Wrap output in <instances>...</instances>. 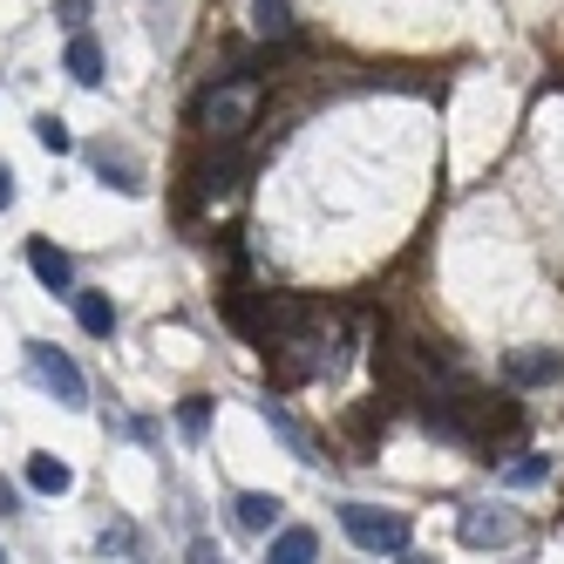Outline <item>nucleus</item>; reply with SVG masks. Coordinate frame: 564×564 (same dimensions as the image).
Segmentation results:
<instances>
[{
  "instance_id": "nucleus-2",
  "label": "nucleus",
  "mask_w": 564,
  "mask_h": 564,
  "mask_svg": "<svg viewBox=\"0 0 564 564\" xmlns=\"http://www.w3.org/2000/svg\"><path fill=\"white\" fill-rule=\"evenodd\" d=\"M28 360H34V375H42L62 401H68V409H83V401H89V381H83V368H75V360L55 347V340H34L28 347Z\"/></svg>"
},
{
  "instance_id": "nucleus-21",
  "label": "nucleus",
  "mask_w": 564,
  "mask_h": 564,
  "mask_svg": "<svg viewBox=\"0 0 564 564\" xmlns=\"http://www.w3.org/2000/svg\"><path fill=\"white\" fill-rule=\"evenodd\" d=\"M0 564H8V557H0Z\"/></svg>"
},
{
  "instance_id": "nucleus-4",
  "label": "nucleus",
  "mask_w": 564,
  "mask_h": 564,
  "mask_svg": "<svg viewBox=\"0 0 564 564\" xmlns=\"http://www.w3.org/2000/svg\"><path fill=\"white\" fill-rule=\"evenodd\" d=\"M89 164H96V177H102V184H116L123 197H137V191H143V171L130 164L123 150H109V143H102V150H89Z\"/></svg>"
},
{
  "instance_id": "nucleus-3",
  "label": "nucleus",
  "mask_w": 564,
  "mask_h": 564,
  "mask_svg": "<svg viewBox=\"0 0 564 564\" xmlns=\"http://www.w3.org/2000/svg\"><path fill=\"white\" fill-rule=\"evenodd\" d=\"M28 272L42 279L48 293H75V265H68V252L48 246V238H34V246H28Z\"/></svg>"
},
{
  "instance_id": "nucleus-9",
  "label": "nucleus",
  "mask_w": 564,
  "mask_h": 564,
  "mask_svg": "<svg viewBox=\"0 0 564 564\" xmlns=\"http://www.w3.org/2000/svg\"><path fill=\"white\" fill-rule=\"evenodd\" d=\"M231 510H238V523H246V531H272L286 503H279V497H265V490H246V497H238Z\"/></svg>"
},
{
  "instance_id": "nucleus-20",
  "label": "nucleus",
  "mask_w": 564,
  "mask_h": 564,
  "mask_svg": "<svg viewBox=\"0 0 564 564\" xmlns=\"http://www.w3.org/2000/svg\"><path fill=\"white\" fill-rule=\"evenodd\" d=\"M409 564H429V557H409Z\"/></svg>"
},
{
  "instance_id": "nucleus-7",
  "label": "nucleus",
  "mask_w": 564,
  "mask_h": 564,
  "mask_svg": "<svg viewBox=\"0 0 564 564\" xmlns=\"http://www.w3.org/2000/svg\"><path fill=\"white\" fill-rule=\"evenodd\" d=\"M75 319H83V334H96V340L116 334V306H109V293H75Z\"/></svg>"
},
{
  "instance_id": "nucleus-10",
  "label": "nucleus",
  "mask_w": 564,
  "mask_h": 564,
  "mask_svg": "<svg viewBox=\"0 0 564 564\" xmlns=\"http://www.w3.org/2000/svg\"><path fill=\"white\" fill-rule=\"evenodd\" d=\"M68 75H75L83 89H96V83H102V48L89 42V34H75V42H68Z\"/></svg>"
},
{
  "instance_id": "nucleus-15",
  "label": "nucleus",
  "mask_w": 564,
  "mask_h": 564,
  "mask_svg": "<svg viewBox=\"0 0 564 564\" xmlns=\"http://www.w3.org/2000/svg\"><path fill=\"white\" fill-rule=\"evenodd\" d=\"M259 28L265 34H286V0H259Z\"/></svg>"
},
{
  "instance_id": "nucleus-14",
  "label": "nucleus",
  "mask_w": 564,
  "mask_h": 564,
  "mask_svg": "<svg viewBox=\"0 0 564 564\" xmlns=\"http://www.w3.org/2000/svg\"><path fill=\"white\" fill-rule=\"evenodd\" d=\"M34 137H42V150H75V137H68V123H62V116H34Z\"/></svg>"
},
{
  "instance_id": "nucleus-16",
  "label": "nucleus",
  "mask_w": 564,
  "mask_h": 564,
  "mask_svg": "<svg viewBox=\"0 0 564 564\" xmlns=\"http://www.w3.org/2000/svg\"><path fill=\"white\" fill-rule=\"evenodd\" d=\"M55 14H62V21H83V14H89V0H55Z\"/></svg>"
},
{
  "instance_id": "nucleus-19",
  "label": "nucleus",
  "mask_w": 564,
  "mask_h": 564,
  "mask_svg": "<svg viewBox=\"0 0 564 564\" xmlns=\"http://www.w3.org/2000/svg\"><path fill=\"white\" fill-rule=\"evenodd\" d=\"M14 503H21V497H14V482H0V517H8Z\"/></svg>"
},
{
  "instance_id": "nucleus-18",
  "label": "nucleus",
  "mask_w": 564,
  "mask_h": 564,
  "mask_svg": "<svg viewBox=\"0 0 564 564\" xmlns=\"http://www.w3.org/2000/svg\"><path fill=\"white\" fill-rule=\"evenodd\" d=\"M191 564H225V557H218L212 544H191Z\"/></svg>"
},
{
  "instance_id": "nucleus-5",
  "label": "nucleus",
  "mask_w": 564,
  "mask_h": 564,
  "mask_svg": "<svg viewBox=\"0 0 564 564\" xmlns=\"http://www.w3.org/2000/svg\"><path fill=\"white\" fill-rule=\"evenodd\" d=\"M503 375H510L517 388H544V381L564 375V360H557V354H510V360H503Z\"/></svg>"
},
{
  "instance_id": "nucleus-6",
  "label": "nucleus",
  "mask_w": 564,
  "mask_h": 564,
  "mask_svg": "<svg viewBox=\"0 0 564 564\" xmlns=\"http://www.w3.org/2000/svg\"><path fill=\"white\" fill-rule=\"evenodd\" d=\"M313 557H319V538L306 523H286V531L272 538V551H265V564H313Z\"/></svg>"
},
{
  "instance_id": "nucleus-8",
  "label": "nucleus",
  "mask_w": 564,
  "mask_h": 564,
  "mask_svg": "<svg viewBox=\"0 0 564 564\" xmlns=\"http://www.w3.org/2000/svg\"><path fill=\"white\" fill-rule=\"evenodd\" d=\"M28 482H34L42 497H62V490H75V469L55 463V456H28Z\"/></svg>"
},
{
  "instance_id": "nucleus-13",
  "label": "nucleus",
  "mask_w": 564,
  "mask_h": 564,
  "mask_svg": "<svg viewBox=\"0 0 564 564\" xmlns=\"http://www.w3.org/2000/svg\"><path fill=\"white\" fill-rule=\"evenodd\" d=\"M544 476H551V456H523V463H510V469H503L510 490H538Z\"/></svg>"
},
{
  "instance_id": "nucleus-11",
  "label": "nucleus",
  "mask_w": 564,
  "mask_h": 564,
  "mask_svg": "<svg viewBox=\"0 0 564 564\" xmlns=\"http://www.w3.org/2000/svg\"><path fill=\"white\" fill-rule=\"evenodd\" d=\"M463 544H510V517H490V510H469L463 517Z\"/></svg>"
},
{
  "instance_id": "nucleus-17",
  "label": "nucleus",
  "mask_w": 564,
  "mask_h": 564,
  "mask_svg": "<svg viewBox=\"0 0 564 564\" xmlns=\"http://www.w3.org/2000/svg\"><path fill=\"white\" fill-rule=\"evenodd\" d=\"M8 205H14V171L0 164V212H8Z\"/></svg>"
},
{
  "instance_id": "nucleus-12",
  "label": "nucleus",
  "mask_w": 564,
  "mask_h": 564,
  "mask_svg": "<svg viewBox=\"0 0 564 564\" xmlns=\"http://www.w3.org/2000/svg\"><path fill=\"white\" fill-rule=\"evenodd\" d=\"M177 429H184V442H205V429H212V401L191 394L184 409H177Z\"/></svg>"
},
{
  "instance_id": "nucleus-1",
  "label": "nucleus",
  "mask_w": 564,
  "mask_h": 564,
  "mask_svg": "<svg viewBox=\"0 0 564 564\" xmlns=\"http://www.w3.org/2000/svg\"><path fill=\"white\" fill-rule=\"evenodd\" d=\"M340 531L360 544V551H409V517L401 510H375V503H340Z\"/></svg>"
}]
</instances>
